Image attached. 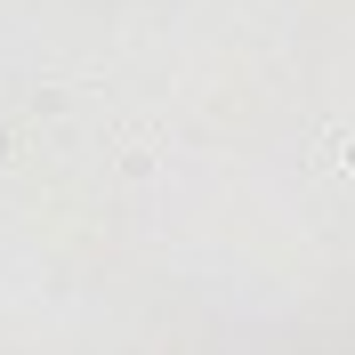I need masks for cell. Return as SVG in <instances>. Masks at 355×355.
<instances>
[{
  "label": "cell",
  "instance_id": "1",
  "mask_svg": "<svg viewBox=\"0 0 355 355\" xmlns=\"http://www.w3.org/2000/svg\"><path fill=\"white\" fill-rule=\"evenodd\" d=\"M323 154H331L339 170H355V130H347V137H323Z\"/></svg>",
  "mask_w": 355,
  "mask_h": 355
}]
</instances>
